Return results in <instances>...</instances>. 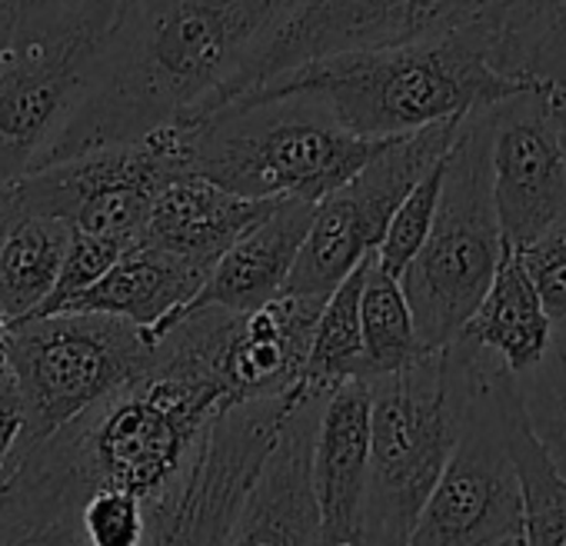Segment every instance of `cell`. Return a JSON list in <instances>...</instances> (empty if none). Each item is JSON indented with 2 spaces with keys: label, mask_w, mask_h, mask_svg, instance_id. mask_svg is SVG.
<instances>
[{
  "label": "cell",
  "mask_w": 566,
  "mask_h": 546,
  "mask_svg": "<svg viewBox=\"0 0 566 546\" xmlns=\"http://www.w3.org/2000/svg\"><path fill=\"white\" fill-rule=\"evenodd\" d=\"M294 4L297 0H130L84 107L44 167L137 144L200 117Z\"/></svg>",
  "instance_id": "cell-1"
},
{
  "label": "cell",
  "mask_w": 566,
  "mask_h": 546,
  "mask_svg": "<svg viewBox=\"0 0 566 546\" xmlns=\"http://www.w3.org/2000/svg\"><path fill=\"white\" fill-rule=\"evenodd\" d=\"M523 87L496 74L490 31L476 21L433 41L314 61L240 97H307L344 130L367 140H394L493 107Z\"/></svg>",
  "instance_id": "cell-2"
},
{
  "label": "cell",
  "mask_w": 566,
  "mask_h": 546,
  "mask_svg": "<svg viewBox=\"0 0 566 546\" xmlns=\"http://www.w3.org/2000/svg\"><path fill=\"white\" fill-rule=\"evenodd\" d=\"M170 130L187 174L247 200L314 207L390 144L344 130L321 104L294 94L237 97Z\"/></svg>",
  "instance_id": "cell-3"
},
{
  "label": "cell",
  "mask_w": 566,
  "mask_h": 546,
  "mask_svg": "<svg viewBox=\"0 0 566 546\" xmlns=\"http://www.w3.org/2000/svg\"><path fill=\"white\" fill-rule=\"evenodd\" d=\"M130 0H18L0 54V187L38 174L84 107Z\"/></svg>",
  "instance_id": "cell-4"
},
{
  "label": "cell",
  "mask_w": 566,
  "mask_h": 546,
  "mask_svg": "<svg viewBox=\"0 0 566 546\" xmlns=\"http://www.w3.org/2000/svg\"><path fill=\"white\" fill-rule=\"evenodd\" d=\"M503 250L490 190V124L483 107L460 120L443 160L433 227L400 273V291L427 354L450 347L473 321Z\"/></svg>",
  "instance_id": "cell-5"
},
{
  "label": "cell",
  "mask_w": 566,
  "mask_h": 546,
  "mask_svg": "<svg viewBox=\"0 0 566 546\" xmlns=\"http://www.w3.org/2000/svg\"><path fill=\"white\" fill-rule=\"evenodd\" d=\"M370 387V470L364 546H407L460 430L463 377L450 347Z\"/></svg>",
  "instance_id": "cell-6"
},
{
  "label": "cell",
  "mask_w": 566,
  "mask_h": 546,
  "mask_svg": "<svg viewBox=\"0 0 566 546\" xmlns=\"http://www.w3.org/2000/svg\"><path fill=\"white\" fill-rule=\"evenodd\" d=\"M450 350L463 377L460 430L407 546H500L523 536L520 480L506 447L516 377L463 334Z\"/></svg>",
  "instance_id": "cell-7"
},
{
  "label": "cell",
  "mask_w": 566,
  "mask_h": 546,
  "mask_svg": "<svg viewBox=\"0 0 566 546\" xmlns=\"http://www.w3.org/2000/svg\"><path fill=\"white\" fill-rule=\"evenodd\" d=\"M154 364L147 330L104 314H48L11 324L4 367L24 407L28 450L120 387L144 377ZM14 450V453H18Z\"/></svg>",
  "instance_id": "cell-8"
},
{
  "label": "cell",
  "mask_w": 566,
  "mask_h": 546,
  "mask_svg": "<svg viewBox=\"0 0 566 546\" xmlns=\"http://www.w3.org/2000/svg\"><path fill=\"white\" fill-rule=\"evenodd\" d=\"M486 8L490 0H297L203 114L314 61L457 34L483 21Z\"/></svg>",
  "instance_id": "cell-9"
},
{
  "label": "cell",
  "mask_w": 566,
  "mask_h": 546,
  "mask_svg": "<svg viewBox=\"0 0 566 546\" xmlns=\"http://www.w3.org/2000/svg\"><path fill=\"white\" fill-rule=\"evenodd\" d=\"M460 120L463 117L390 140L340 190L324 197L314 207L307 240L283 294L327 297L367 256H374L403 197L437 160L447 157Z\"/></svg>",
  "instance_id": "cell-10"
},
{
  "label": "cell",
  "mask_w": 566,
  "mask_h": 546,
  "mask_svg": "<svg viewBox=\"0 0 566 546\" xmlns=\"http://www.w3.org/2000/svg\"><path fill=\"white\" fill-rule=\"evenodd\" d=\"M187 174L174 130L147 140L91 150L11 183L18 210L54 217L74 233L107 237L124 246L144 240L150 207L167 180Z\"/></svg>",
  "instance_id": "cell-11"
},
{
  "label": "cell",
  "mask_w": 566,
  "mask_h": 546,
  "mask_svg": "<svg viewBox=\"0 0 566 546\" xmlns=\"http://www.w3.org/2000/svg\"><path fill=\"white\" fill-rule=\"evenodd\" d=\"M490 190L506 250H526L566 217V157L556 137L549 91L523 87L493 107Z\"/></svg>",
  "instance_id": "cell-12"
},
{
  "label": "cell",
  "mask_w": 566,
  "mask_h": 546,
  "mask_svg": "<svg viewBox=\"0 0 566 546\" xmlns=\"http://www.w3.org/2000/svg\"><path fill=\"white\" fill-rule=\"evenodd\" d=\"M327 390H307L263 456L223 546H324L314 496V430Z\"/></svg>",
  "instance_id": "cell-13"
},
{
  "label": "cell",
  "mask_w": 566,
  "mask_h": 546,
  "mask_svg": "<svg viewBox=\"0 0 566 546\" xmlns=\"http://www.w3.org/2000/svg\"><path fill=\"white\" fill-rule=\"evenodd\" d=\"M324 301L327 297L280 294L250 314H237L220 357V384L230 407L287 393L304 384L307 350Z\"/></svg>",
  "instance_id": "cell-14"
},
{
  "label": "cell",
  "mask_w": 566,
  "mask_h": 546,
  "mask_svg": "<svg viewBox=\"0 0 566 546\" xmlns=\"http://www.w3.org/2000/svg\"><path fill=\"white\" fill-rule=\"evenodd\" d=\"M314 496L324 543L360 539L370 470V387L347 380L327 390L314 430Z\"/></svg>",
  "instance_id": "cell-15"
},
{
  "label": "cell",
  "mask_w": 566,
  "mask_h": 546,
  "mask_svg": "<svg viewBox=\"0 0 566 546\" xmlns=\"http://www.w3.org/2000/svg\"><path fill=\"white\" fill-rule=\"evenodd\" d=\"M314 203L276 200L247 233H240L213 263L207 284L190 307H220L250 314L276 301L287 287L297 253L307 240ZM187 307V311H190Z\"/></svg>",
  "instance_id": "cell-16"
},
{
  "label": "cell",
  "mask_w": 566,
  "mask_h": 546,
  "mask_svg": "<svg viewBox=\"0 0 566 546\" xmlns=\"http://www.w3.org/2000/svg\"><path fill=\"white\" fill-rule=\"evenodd\" d=\"M210 273L164 253L150 243H134L104 277L71 301L61 314H104L147 330L157 340L200 294Z\"/></svg>",
  "instance_id": "cell-17"
},
{
  "label": "cell",
  "mask_w": 566,
  "mask_h": 546,
  "mask_svg": "<svg viewBox=\"0 0 566 546\" xmlns=\"http://www.w3.org/2000/svg\"><path fill=\"white\" fill-rule=\"evenodd\" d=\"M273 203L276 200L237 197L197 174H177L160 187L150 207L144 243L210 273L223 250L240 233H247Z\"/></svg>",
  "instance_id": "cell-18"
},
{
  "label": "cell",
  "mask_w": 566,
  "mask_h": 546,
  "mask_svg": "<svg viewBox=\"0 0 566 546\" xmlns=\"http://www.w3.org/2000/svg\"><path fill=\"white\" fill-rule=\"evenodd\" d=\"M483 24L496 74L566 91V0H490Z\"/></svg>",
  "instance_id": "cell-19"
},
{
  "label": "cell",
  "mask_w": 566,
  "mask_h": 546,
  "mask_svg": "<svg viewBox=\"0 0 566 546\" xmlns=\"http://www.w3.org/2000/svg\"><path fill=\"white\" fill-rule=\"evenodd\" d=\"M553 330L556 327L543 314L516 250H503L496 277L483 304L476 307L473 321L463 327V337H470L476 347L493 354L506 367V374L523 377L543 360Z\"/></svg>",
  "instance_id": "cell-20"
},
{
  "label": "cell",
  "mask_w": 566,
  "mask_h": 546,
  "mask_svg": "<svg viewBox=\"0 0 566 546\" xmlns=\"http://www.w3.org/2000/svg\"><path fill=\"white\" fill-rule=\"evenodd\" d=\"M71 237L67 223L34 213H21L8 227L0 240V317L8 324L34 317L48 304Z\"/></svg>",
  "instance_id": "cell-21"
},
{
  "label": "cell",
  "mask_w": 566,
  "mask_h": 546,
  "mask_svg": "<svg viewBox=\"0 0 566 546\" xmlns=\"http://www.w3.org/2000/svg\"><path fill=\"white\" fill-rule=\"evenodd\" d=\"M506 447L520 480L523 500V543L526 546H566V480L546 460L533 440L520 390L506 407Z\"/></svg>",
  "instance_id": "cell-22"
},
{
  "label": "cell",
  "mask_w": 566,
  "mask_h": 546,
  "mask_svg": "<svg viewBox=\"0 0 566 546\" xmlns=\"http://www.w3.org/2000/svg\"><path fill=\"white\" fill-rule=\"evenodd\" d=\"M370 256L344 277L324 301V311L314 324L304 384L334 390L347 380H367L364 370V334H360V294L367 281Z\"/></svg>",
  "instance_id": "cell-23"
},
{
  "label": "cell",
  "mask_w": 566,
  "mask_h": 546,
  "mask_svg": "<svg viewBox=\"0 0 566 546\" xmlns=\"http://www.w3.org/2000/svg\"><path fill=\"white\" fill-rule=\"evenodd\" d=\"M360 334H364L367 380L400 374L427 354L417 340L413 314L407 307L400 281L384 273L374 256L360 294Z\"/></svg>",
  "instance_id": "cell-24"
},
{
  "label": "cell",
  "mask_w": 566,
  "mask_h": 546,
  "mask_svg": "<svg viewBox=\"0 0 566 546\" xmlns=\"http://www.w3.org/2000/svg\"><path fill=\"white\" fill-rule=\"evenodd\" d=\"M526 427L556 473L566 480V330L556 327L543 360L516 377Z\"/></svg>",
  "instance_id": "cell-25"
},
{
  "label": "cell",
  "mask_w": 566,
  "mask_h": 546,
  "mask_svg": "<svg viewBox=\"0 0 566 546\" xmlns=\"http://www.w3.org/2000/svg\"><path fill=\"white\" fill-rule=\"evenodd\" d=\"M447 160V157H443ZM443 160H437L420 183L403 197V203L397 207V213L390 217V227L374 253L377 266L390 277L400 281V273L407 270V263L420 253L430 227H433V213L440 203V187H443Z\"/></svg>",
  "instance_id": "cell-26"
},
{
  "label": "cell",
  "mask_w": 566,
  "mask_h": 546,
  "mask_svg": "<svg viewBox=\"0 0 566 546\" xmlns=\"http://www.w3.org/2000/svg\"><path fill=\"white\" fill-rule=\"evenodd\" d=\"M150 510L127 490H97L81 510V533L87 546H147Z\"/></svg>",
  "instance_id": "cell-27"
},
{
  "label": "cell",
  "mask_w": 566,
  "mask_h": 546,
  "mask_svg": "<svg viewBox=\"0 0 566 546\" xmlns=\"http://www.w3.org/2000/svg\"><path fill=\"white\" fill-rule=\"evenodd\" d=\"M124 250H130V246H124L117 240H107V237L74 233L71 246H67V256L61 263V273H57V284H54L48 304L34 317L61 314L71 301H77L84 291H91L104 277V273L124 256Z\"/></svg>",
  "instance_id": "cell-28"
},
{
  "label": "cell",
  "mask_w": 566,
  "mask_h": 546,
  "mask_svg": "<svg viewBox=\"0 0 566 546\" xmlns=\"http://www.w3.org/2000/svg\"><path fill=\"white\" fill-rule=\"evenodd\" d=\"M526 281L553 327L566 324V217L526 250H516Z\"/></svg>",
  "instance_id": "cell-29"
},
{
  "label": "cell",
  "mask_w": 566,
  "mask_h": 546,
  "mask_svg": "<svg viewBox=\"0 0 566 546\" xmlns=\"http://www.w3.org/2000/svg\"><path fill=\"white\" fill-rule=\"evenodd\" d=\"M24 433V407L8 374H0V473L11 463Z\"/></svg>",
  "instance_id": "cell-30"
},
{
  "label": "cell",
  "mask_w": 566,
  "mask_h": 546,
  "mask_svg": "<svg viewBox=\"0 0 566 546\" xmlns=\"http://www.w3.org/2000/svg\"><path fill=\"white\" fill-rule=\"evenodd\" d=\"M0 546H87L77 533H0Z\"/></svg>",
  "instance_id": "cell-31"
},
{
  "label": "cell",
  "mask_w": 566,
  "mask_h": 546,
  "mask_svg": "<svg viewBox=\"0 0 566 546\" xmlns=\"http://www.w3.org/2000/svg\"><path fill=\"white\" fill-rule=\"evenodd\" d=\"M549 111H553V124H556V137L566 157V91H549Z\"/></svg>",
  "instance_id": "cell-32"
},
{
  "label": "cell",
  "mask_w": 566,
  "mask_h": 546,
  "mask_svg": "<svg viewBox=\"0 0 566 546\" xmlns=\"http://www.w3.org/2000/svg\"><path fill=\"white\" fill-rule=\"evenodd\" d=\"M21 217L18 210V200H14V190L11 187H0V240H4L8 227Z\"/></svg>",
  "instance_id": "cell-33"
},
{
  "label": "cell",
  "mask_w": 566,
  "mask_h": 546,
  "mask_svg": "<svg viewBox=\"0 0 566 546\" xmlns=\"http://www.w3.org/2000/svg\"><path fill=\"white\" fill-rule=\"evenodd\" d=\"M14 11H18V0H0V54L8 48L11 28H14Z\"/></svg>",
  "instance_id": "cell-34"
},
{
  "label": "cell",
  "mask_w": 566,
  "mask_h": 546,
  "mask_svg": "<svg viewBox=\"0 0 566 546\" xmlns=\"http://www.w3.org/2000/svg\"><path fill=\"white\" fill-rule=\"evenodd\" d=\"M500 546H526V543H523V536H516V539H506V543H500Z\"/></svg>",
  "instance_id": "cell-35"
},
{
  "label": "cell",
  "mask_w": 566,
  "mask_h": 546,
  "mask_svg": "<svg viewBox=\"0 0 566 546\" xmlns=\"http://www.w3.org/2000/svg\"><path fill=\"white\" fill-rule=\"evenodd\" d=\"M563 330H566V324H563Z\"/></svg>",
  "instance_id": "cell-36"
}]
</instances>
